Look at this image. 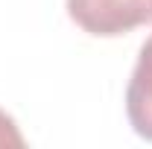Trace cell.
<instances>
[{
  "instance_id": "cell-1",
  "label": "cell",
  "mask_w": 152,
  "mask_h": 149,
  "mask_svg": "<svg viewBox=\"0 0 152 149\" xmlns=\"http://www.w3.org/2000/svg\"><path fill=\"white\" fill-rule=\"evenodd\" d=\"M76 26L96 38H117L152 23V0H67Z\"/></svg>"
},
{
  "instance_id": "cell-3",
  "label": "cell",
  "mask_w": 152,
  "mask_h": 149,
  "mask_svg": "<svg viewBox=\"0 0 152 149\" xmlns=\"http://www.w3.org/2000/svg\"><path fill=\"white\" fill-rule=\"evenodd\" d=\"M23 143L26 140H23L20 129L15 126V120L0 108V146H23Z\"/></svg>"
},
{
  "instance_id": "cell-2",
  "label": "cell",
  "mask_w": 152,
  "mask_h": 149,
  "mask_svg": "<svg viewBox=\"0 0 152 149\" xmlns=\"http://www.w3.org/2000/svg\"><path fill=\"white\" fill-rule=\"evenodd\" d=\"M126 114L132 129L143 140H152V35L137 53V64L126 88Z\"/></svg>"
}]
</instances>
